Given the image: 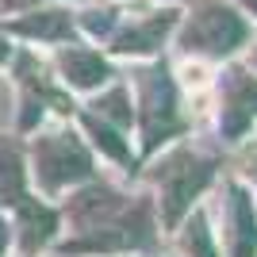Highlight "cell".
<instances>
[{
  "label": "cell",
  "mask_w": 257,
  "mask_h": 257,
  "mask_svg": "<svg viewBox=\"0 0 257 257\" xmlns=\"http://www.w3.org/2000/svg\"><path fill=\"white\" fill-rule=\"evenodd\" d=\"M69 219L77 226V242H65V253H111V249H146L154 246L150 204H135L115 196L104 184L69 200Z\"/></svg>",
  "instance_id": "6da1fadb"
},
{
  "label": "cell",
  "mask_w": 257,
  "mask_h": 257,
  "mask_svg": "<svg viewBox=\"0 0 257 257\" xmlns=\"http://www.w3.org/2000/svg\"><path fill=\"white\" fill-rule=\"evenodd\" d=\"M219 161L207 154L192 150V146H177L154 165V184H158V207L165 226H181V219L192 211V204L204 196V188L215 181Z\"/></svg>",
  "instance_id": "7a4b0ae2"
},
{
  "label": "cell",
  "mask_w": 257,
  "mask_h": 257,
  "mask_svg": "<svg viewBox=\"0 0 257 257\" xmlns=\"http://www.w3.org/2000/svg\"><path fill=\"white\" fill-rule=\"evenodd\" d=\"M88 177H92V161L73 131H54V135L35 139V181L43 184L46 196L62 192L65 184L88 181Z\"/></svg>",
  "instance_id": "3957f363"
},
{
  "label": "cell",
  "mask_w": 257,
  "mask_h": 257,
  "mask_svg": "<svg viewBox=\"0 0 257 257\" xmlns=\"http://www.w3.org/2000/svg\"><path fill=\"white\" fill-rule=\"evenodd\" d=\"M246 39L249 27L223 0H204L184 27V50L200 58H230L238 46H246Z\"/></svg>",
  "instance_id": "277c9868"
},
{
  "label": "cell",
  "mask_w": 257,
  "mask_h": 257,
  "mask_svg": "<svg viewBox=\"0 0 257 257\" xmlns=\"http://www.w3.org/2000/svg\"><path fill=\"white\" fill-rule=\"evenodd\" d=\"M142 77V150L154 154L161 142L177 139L184 131L181 100H177V85L165 73V65L146 69Z\"/></svg>",
  "instance_id": "5b68a950"
},
{
  "label": "cell",
  "mask_w": 257,
  "mask_h": 257,
  "mask_svg": "<svg viewBox=\"0 0 257 257\" xmlns=\"http://www.w3.org/2000/svg\"><path fill=\"white\" fill-rule=\"evenodd\" d=\"M257 123V77L249 69H230L223 77L219 96V135L226 142H242Z\"/></svg>",
  "instance_id": "8992f818"
},
{
  "label": "cell",
  "mask_w": 257,
  "mask_h": 257,
  "mask_svg": "<svg viewBox=\"0 0 257 257\" xmlns=\"http://www.w3.org/2000/svg\"><path fill=\"white\" fill-rule=\"evenodd\" d=\"M223 223H226V249L230 257H257V207L253 192L242 181L223 184Z\"/></svg>",
  "instance_id": "52a82bcc"
},
{
  "label": "cell",
  "mask_w": 257,
  "mask_h": 257,
  "mask_svg": "<svg viewBox=\"0 0 257 257\" xmlns=\"http://www.w3.org/2000/svg\"><path fill=\"white\" fill-rule=\"evenodd\" d=\"M62 73H65V81L73 88H96V85H104L107 77H111V69H107V62L96 50H88V46H69V50H62Z\"/></svg>",
  "instance_id": "ba28073f"
},
{
  "label": "cell",
  "mask_w": 257,
  "mask_h": 257,
  "mask_svg": "<svg viewBox=\"0 0 257 257\" xmlns=\"http://www.w3.org/2000/svg\"><path fill=\"white\" fill-rule=\"evenodd\" d=\"M173 23H177V12H161V16H150V20L135 23L123 39H119L115 50L123 54H154L161 46V39L173 31Z\"/></svg>",
  "instance_id": "9c48e42d"
},
{
  "label": "cell",
  "mask_w": 257,
  "mask_h": 257,
  "mask_svg": "<svg viewBox=\"0 0 257 257\" xmlns=\"http://www.w3.org/2000/svg\"><path fill=\"white\" fill-rule=\"evenodd\" d=\"M20 234H23V249L27 253H35V249L43 246L46 238L54 234V211L50 207H43L39 200H23L20 207Z\"/></svg>",
  "instance_id": "30bf717a"
},
{
  "label": "cell",
  "mask_w": 257,
  "mask_h": 257,
  "mask_svg": "<svg viewBox=\"0 0 257 257\" xmlns=\"http://www.w3.org/2000/svg\"><path fill=\"white\" fill-rule=\"evenodd\" d=\"M181 253L184 257H223V249L215 242V230H211L204 211H192L188 223L181 226Z\"/></svg>",
  "instance_id": "8fae6325"
},
{
  "label": "cell",
  "mask_w": 257,
  "mask_h": 257,
  "mask_svg": "<svg viewBox=\"0 0 257 257\" xmlns=\"http://www.w3.org/2000/svg\"><path fill=\"white\" fill-rule=\"evenodd\" d=\"M23 200H27V192H23V158L0 142V204L20 207Z\"/></svg>",
  "instance_id": "7c38bea8"
},
{
  "label": "cell",
  "mask_w": 257,
  "mask_h": 257,
  "mask_svg": "<svg viewBox=\"0 0 257 257\" xmlns=\"http://www.w3.org/2000/svg\"><path fill=\"white\" fill-rule=\"evenodd\" d=\"M85 127H88V135L96 139V146L107 154V158H115L119 165H135V154H131V146L123 142L119 127H111V123H104V119H96V115H88Z\"/></svg>",
  "instance_id": "4fadbf2b"
},
{
  "label": "cell",
  "mask_w": 257,
  "mask_h": 257,
  "mask_svg": "<svg viewBox=\"0 0 257 257\" xmlns=\"http://www.w3.org/2000/svg\"><path fill=\"white\" fill-rule=\"evenodd\" d=\"M20 31L35 35V39H65L69 35V16L65 12H39V16L20 23Z\"/></svg>",
  "instance_id": "5bb4252c"
},
{
  "label": "cell",
  "mask_w": 257,
  "mask_h": 257,
  "mask_svg": "<svg viewBox=\"0 0 257 257\" xmlns=\"http://www.w3.org/2000/svg\"><path fill=\"white\" fill-rule=\"evenodd\" d=\"M131 100H127V88H111L107 96H100L96 104V115L104 119V123H111V127H119V131H127L131 127Z\"/></svg>",
  "instance_id": "9a60e30c"
},
{
  "label": "cell",
  "mask_w": 257,
  "mask_h": 257,
  "mask_svg": "<svg viewBox=\"0 0 257 257\" xmlns=\"http://www.w3.org/2000/svg\"><path fill=\"white\" fill-rule=\"evenodd\" d=\"M242 173H246V181L257 188V146H249V154H246V161H242Z\"/></svg>",
  "instance_id": "2e32d148"
},
{
  "label": "cell",
  "mask_w": 257,
  "mask_h": 257,
  "mask_svg": "<svg viewBox=\"0 0 257 257\" xmlns=\"http://www.w3.org/2000/svg\"><path fill=\"white\" fill-rule=\"evenodd\" d=\"M4 249H8V223L0 219V257H4Z\"/></svg>",
  "instance_id": "e0dca14e"
},
{
  "label": "cell",
  "mask_w": 257,
  "mask_h": 257,
  "mask_svg": "<svg viewBox=\"0 0 257 257\" xmlns=\"http://www.w3.org/2000/svg\"><path fill=\"white\" fill-rule=\"evenodd\" d=\"M0 62H8V43H0Z\"/></svg>",
  "instance_id": "ac0fdd59"
},
{
  "label": "cell",
  "mask_w": 257,
  "mask_h": 257,
  "mask_svg": "<svg viewBox=\"0 0 257 257\" xmlns=\"http://www.w3.org/2000/svg\"><path fill=\"white\" fill-rule=\"evenodd\" d=\"M242 4H246V8H253V16H257V0H242Z\"/></svg>",
  "instance_id": "d6986e66"
},
{
  "label": "cell",
  "mask_w": 257,
  "mask_h": 257,
  "mask_svg": "<svg viewBox=\"0 0 257 257\" xmlns=\"http://www.w3.org/2000/svg\"><path fill=\"white\" fill-rule=\"evenodd\" d=\"M253 65H257V54H253Z\"/></svg>",
  "instance_id": "ffe728a7"
}]
</instances>
